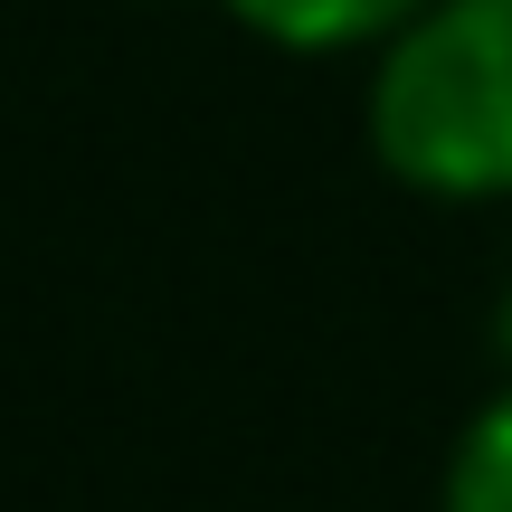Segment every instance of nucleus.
Here are the masks:
<instances>
[{"mask_svg": "<svg viewBox=\"0 0 512 512\" xmlns=\"http://www.w3.org/2000/svg\"><path fill=\"white\" fill-rule=\"evenodd\" d=\"M370 152L427 200L512 190V0H427L370 67Z\"/></svg>", "mask_w": 512, "mask_h": 512, "instance_id": "f257e3e1", "label": "nucleus"}, {"mask_svg": "<svg viewBox=\"0 0 512 512\" xmlns=\"http://www.w3.org/2000/svg\"><path fill=\"white\" fill-rule=\"evenodd\" d=\"M427 0H228V19L256 29L266 48L332 57V48H389Z\"/></svg>", "mask_w": 512, "mask_h": 512, "instance_id": "f03ea898", "label": "nucleus"}, {"mask_svg": "<svg viewBox=\"0 0 512 512\" xmlns=\"http://www.w3.org/2000/svg\"><path fill=\"white\" fill-rule=\"evenodd\" d=\"M437 512H512V389H503V399H484L475 418H465L456 456H446Z\"/></svg>", "mask_w": 512, "mask_h": 512, "instance_id": "7ed1b4c3", "label": "nucleus"}]
</instances>
